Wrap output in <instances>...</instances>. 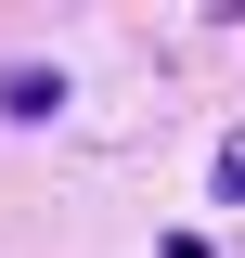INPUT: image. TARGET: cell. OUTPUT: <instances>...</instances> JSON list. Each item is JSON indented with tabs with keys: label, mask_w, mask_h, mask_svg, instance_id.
I'll list each match as a JSON object with an SVG mask.
<instances>
[{
	"label": "cell",
	"mask_w": 245,
	"mask_h": 258,
	"mask_svg": "<svg viewBox=\"0 0 245 258\" xmlns=\"http://www.w3.org/2000/svg\"><path fill=\"white\" fill-rule=\"evenodd\" d=\"M0 116H65V64H0Z\"/></svg>",
	"instance_id": "cell-1"
},
{
	"label": "cell",
	"mask_w": 245,
	"mask_h": 258,
	"mask_svg": "<svg viewBox=\"0 0 245 258\" xmlns=\"http://www.w3.org/2000/svg\"><path fill=\"white\" fill-rule=\"evenodd\" d=\"M207 194H219V207H245V129L219 142V168H207Z\"/></svg>",
	"instance_id": "cell-2"
}]
</instances>
